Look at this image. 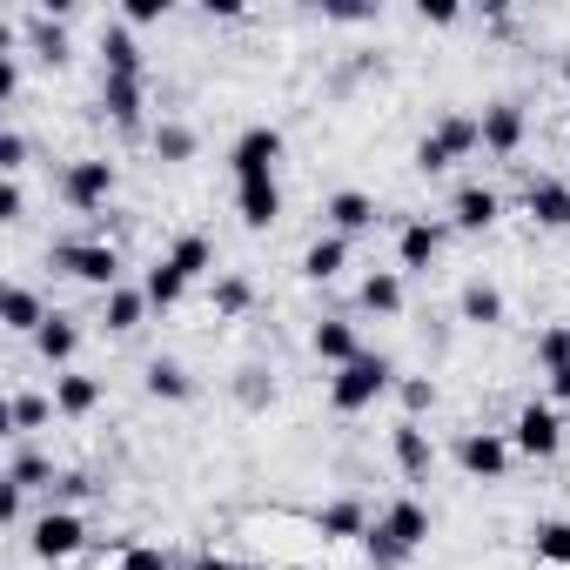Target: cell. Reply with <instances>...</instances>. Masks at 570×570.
Masks as SVG:
<instances>
[{
  "label": "cell",
  "instance_id": "1",
  "mask_svg": "<svg viewBox=\"0 0 570 570\" xmlns=\"http://www.w3.org/2000/svg\"><path fill=\"white\" fill-rule=\"evenodd\" d=\"M390 383H396V370H390L383 356H370V350H363L350 370H336V383H330V403H336L343 416H356V410H370V403H376Z\"/></svg>",
  "mask_w": 570,
  "mask_h": 570
},
{
  "label": "cell",
  "instance_id": "2",
  "mask_svg": "<svg viewBox=\"0 0 570 570\" xmlns=\"http://www.w3.org/2000/svg\"><path fill=\"white\" fill-rule=\"evenodd\" d=\"M55 268H68L75 282H95V289H121L115 242H55Z\"/></svg>",
  "mask_w": 570,
  "mask_h": 570
},
{
  "label": "cell",
  "instance_id": "3",
  "mask_svg": "<svg viewBox=\"0 0 570 570\" xmlns=\"http://www.w3.org/2000/svg\"><path fill=\"white\" fill-rule=\"evenodd\" d=\"M28 543H35V557H41V563H61V557H75V550L88 543V530H81V517H75V510H48V517H35Z\"/></svg>",
  "mask_w": 570,
  "mask_h": 570
},
{
  "label": "cell",
  "instance_id": "4",
  "mask_svg": "<svg viewBox=\"0 0 570 570\" xmlns=\"http://www.w3.org/2000/svg\"><path fill=\"white\" fill-rule=\"evenodd\" d=\"M510 443H517L523 456H557V450H563V423H557V410H543V403H523V410H517V430H510Z\"/></svg>",
  "mask_w": 570,
  "mask_h": 570
},
{
  "label": "cell",
  "instance_id": "5",
  "mask_svg": "<svg viewBox=\"0 0 570 570\" xmlns=\"http://www.w3.org/2000/svg\"><path fill=\"white\" fill-rule=\"evenodd\" d=\"M510 436H497V430H470L463 443H456V463L470 470V476H483V483H497L503 470H510Z\"/></svg>",
  "mask_w": 570,
  "mask_h": 570
},
{
  "label": "cell",
  "instance_id": "6",
  "mask_svg": "<svg viewBox=\"0 0 570 570\" xmlns=\"http://www.w3.org/2000/svg\"><path fill=\"white\" fill-rule=\"evenodd\" d=\"M275 161H282V128H248L235 141V181H262L275 175Z\"/></svg>",
  "mask_w": 570,
  "mask_h": 570
},
{
  "label": "cell",
  "instance_id": "7",
  "mask_svg": "<svg viewBox=\"0 0 570 570\" xmlns=\"http://www.w3.org/2000/svg\"><path fill=\"white\" fill-rule=\"evenodd\" d=\"M61 195H68V208H101L115 195V161H75L61 175Z\"/></svg>",
  "mask_w": 570,
  "mask_h": 570
},
{
  "label": "cell",
  "instance_id": "8",
  "mask_svg": "<svg viewBox=\"0 0 570 570\" xmlns=\"http://www.w3.org/2000/svg\"><path fill=\"white\" fill-rule=\"evenodd\" d=\"M476 128H483V148H490V155H517V148H523V108H517V101H490V108L476 115Z\"/></svg>",
  "mask_w": 570,
  "mask_h": 570
},
{
  "label": "cell",
  "instance_id": "9",
  "mask_svg": "<svg viewBox=\"0 0 570 570\" xmlns=\"http://www.w3.org/2000/svg\"><path fill=\"white\" fill-rule=\"evenodd\" d=\"M235 208H242L248 228H275V222H282V188H275V175H262V181H235Z\"/></svg>",
  "mask_w": 570,
  "mask_h": 570
},
{
  "label": "cell",
  "instance_id": "10",
  "mask_svg": "<svg viewBox=\"0 0 570 570\" xmlns=\"http://www.w3.org/2000/svg\"><path fill=\"white\" fill-rule=\"evenodd\" d=\"M376 523H383V530H390V537H396V543H403L410 557H416V550L430 543V510H423L416 497H396V503H390V510H383Z\"/></svg>",
  "mask_w": 570,
  "mask_h": 570
},
{
  "label": "cell",
  "instance_id": "11",
  "mask_svg": "<svg viewBox=\"0 0 570 570\" xmlns=\"http://www.w3.org/2000/svg\"><path fill=\"white\" fill-rule=\"evenodd\" d=\"M101 108L115 115V128H141V81L135 75H101Z\"/></svg>",
  "mask_w": 570,
  "mask_h": 570
},
{
  "label": "cell",
  "instance_id": "12",
  "mask_svg": "<svg viewBox=\"0 0 570 570\" xmlns=\"http://www.w3.org/2000/svg\"><path fill=\"white\" fill-rule=\"evenodd\" d=\"M497 215H503V202H497V188H476V181H470V188H456V202H450V222H456L463 235H476V228H490Z\"/></svg>",
  "mask_w": 570,
  "mask_h": 570
},
{
  "label": "cell",
  "instance_id": "13",
  "mask_svg": "<svg viewBox=\"0 0 570 570\" xmlns=\"http://www.w3.org/2000/svg\"><path fill=\"white\" fill-rule=\"evenodd\" d=\"M323 215L336 222V235H343V242H350V235H363V228H376V202H370L363 188H336Z\"/></svg>",
  "mask_w": 570,
  "mask_h": 570
},
{
  "label": "cell",
  "instance_id": "14",
  "mask_svg": "<svg viewBox=\"0 0 570 570\" xmlns=\"http://www.w3.org/2000/svg\"><path fill=\"white\" fill-rule=\"evenodd\" d=\"M443 222H403V235H396V255H403V268H430L436 255H443Z\"/></svg>",
  "mask_w": 570,
  "mask_h": 570
},
{
  "label": "cell",
  "instance_id": "15",
  "mask_svg": "<svg viewBox=\"0 0 570 570\" xmlns=\"http://www.w3.org/2000/svg\"><path fill=\"white\" fill-rule=\"evenodd\" d=\"M356 303H363L370 316H396V309H403V275H396V268H376V275H363Z\"/></svg>",
  "mask_w": 570,
  "mask_h": 570
},
{
  "label": "cell",
  "instance_id": "16",
  "mask_svg": "<svg viewBox=\"0 0 570 570\" xmlns=\"http://www.w3.org/2000/svg\"><path fill=\"white\" fill-rule=\"evenodd\" d=\"M316 530H323V537H370V510H363L356 497H336V503L316 510Z\"/></svg>",
  "mask_w": 570,
  "mask_h": 570
},
{
  "label": "cell",
  "instance_id": "17",
  "mask_svg": "<svg viewBox=\"0 0 570 570\" xmlns=\"http://www.w3.org/2000/svg\"><path fill=\"white\" fill-rule=\"evenodd\" d=\"M309 343H316V356H323V363H336V370H350V363L363 356V343H356V330H350V323H316V336H309Z\"/></svg>",
  "mask_w": 570,
  "mask_h": 570
},
{
  "label": "cell",
  "instance_id": "18",
  "mask_svg": "<svg viewBox=\"0 0 570 570\" xmlns=\"http://www.w3.org/2000/svg\"><path fill=\"white\" fill-rule=\"evenodd\" d=\"M530 215L543 228H570V181H530Z\"/></svg>",
  "mask_w": 570,
  "mask_h": 570
},
{
  "label": "cell",
  "instance_id": "19",
  "mask_svg": "<svg viewBox=\"0 0 570 570\" xmlns=\"http://www.w3.org/2000/svg\"><path fill=\"white\" fill-rule=\"evenodd\" d=\"M456 309H463V323H476V330L503 323V296L490 289V282H463V296H456Z\"/></svg>",
  "mask_w": 570,
  "mask_h": 570
},
{
  "label": "cell",
  "instance_id": "20",
  "mask_svg": "<svg viewBox=\"0 0 570 570\" xmlns=\"http://www.w3.org/2000/svg\"><path fill=\"white\" fill-rule=\"evenodd\" d=\"M141 289H148V303H155V309H175V303L188 296V275H181V268L161 255V262L148 268V282H141Z\"/></svg>",
  "mask_w": 570,
  "mask_h": 570
},
{
  "label": "cell",
  "instance_id": "21",
  "mask_svg": "<svg viewBox=\"0 0 570 570\" xmlns=\"http://www.w3.org/2000/svg\"><path fill=\"white\" fill-rule=\"evenodd\" d=\"M155 303H148V289H108V330L115 336H128V330H141V316H148Z\"/></svg>",
  "mask_w": 570,
  "mask_h": 570
},
{
  "label": "cell",
  "instance_id": "22",
  "mask_svg": "<svg viewBox=\"0 0 570 570\" xmlns=\"http://www.w3.org/2000/svg\"><path fill=\"white\" fill-rule=\"evenodd\" d=\"M35 350H41L48 363H68V356L81 350V330H75V316H48V323H41V336H35Z\"/></svg>",
  "mask_w": 570,
  "mask_h": 570
},
{
  "label": "cell",
  "instance_id": "23",
  "mask_svg": "<svg viewBox=\"0 0 570 570\" xmlns=\"http://www.w3.org/2000/svg\"><path fill=\"white\" fill-rule=\"evenodd\" d=\"M101 55H108V75H135L141 81V48L128 28H101Z\"/></svg>",
  "mask_w": 570,
  "mask_h": 570
},
{
  "label": "cell",
  "instance_id": "24",
  "mask_svg": "<svg viewBox=\"0 0 570 570\" xmlns=\"http://www.w3.org/2000/svg\"><path fill=\"white\" fill-rule=\"evenodd\" d=\"M343 262H350V242H343V235H323V242L303 255V275H309V282H330V275H343Z\"/></svg>",
  "mask_w": 570,
  "mask_h": 570
},
{
  "label": "cell",
  "instance_id": "25",
  "mask_svg": "<svg viewBox=\"0 0 570 570\" xmlns=\"http://www.w3.org/2000/svg\"><path fill=\"white\" fill-rule=\"evenodd\" d=\"M95 403H101V383H95V376H61V383H55V410H61V416H88Z\"/></svg>",
  "mask_w": 570,
  "mask_h": 570
},
{
  "label": "cell",
  "instance_id": "26",
  "mask_svg": "<svg viewBox=\"0 0 570 570\" xmlns=\"http://www.w3.org/2000/svg\"><path fill=\"white\" fill-rule=\"evenodd\" d=\"M390 443H396V463H403V476H430V463H436V456H430V436H423L416 423H403Z\"/></svg>",
  "mask_w": 570,
  "mask_h": 570
},
{
  "label": "cell",
  "instance_id": "27",
  "mask_svg": "<svg viewBox=\"0 0 570 570\" xmlns=\"http://www.w3.org/2000/svg\"><path fill=\"white\" fill-rule=\"evenodd\" d=\"M41 323H48V309H41V296L35 289H8V330H21V336H41Z\"/></svg>",
  "mask_w": 570,
  "mask_h": 570
},
{
  "label": "cell",
  "instance_id": "28",
  "mask_svg": "<svg viewBox=\"0 0 570 570\" xmlns=\"http://www.w3.org/2000/svg\"><path fill=\"white\" fill-rule=\"evenodd\" d=\"M436 141H443V155L456 161V155H470V148H483V128H476L470 115H443V121H436Z\"/></svg>",
  "mask_w": 570,
  "mask_h": 570
},
{
  "label": "cell",
  "instance_id": "29",
  "mask_svg": "<svg viewBox=\"0 0 570 570\" xmlns=\"http://www.w3.org/2000/svg\"><path fill=\"white\" fill-rule=\"evenodd\" d=\"M148 396H161V403H188L195 383H188L181 363H148Z\"/></svg>",
  "mask_w": 570,
  "mask_h": 570
},
{
  "label": "cell",
  "instance_id": "30",
  "mask_svg": "<svg viewBox=\"0 0 570 570\" xmlns=\"http://www.w3.org/2000/svg\"><path fill=\"white\" fill-rule=\"evenodd\" d=\"M168 262H175V268H181V275L195 282V275H202V268L215 262V248H208V235H181V242L168 248Z\"/></svg>",
  "mask_w": 570,
  "mask_h": 570
},
{
  "label": "cell",
  "instance_id": "31",
  "mask_svg": "<svg viewBox=\"0 0 570 570\" xmlns=\"http://www.w3.org/2000/svg\"><path fill=\"white\" fill-rule=\"evenodd\" d=\"M48 416H55V403H48V396H35V390H21V396L8 403V430H41Z\"/></svg>",
  "mask_w": 570,
  "mask_h": 570
},
{
  "label": "cell",
  "instance_id": "32",
  "mask_svg": "<svg viewBox=\"0 0 570 570\" xmlns=\"http://www.w3.org/2000/svg\"><path fill=\"white\" fill-rule=\"evenodd\" d=\"M363 550H370V563H376V570H403V563H410V550H403V543H396V537H390L383 523H370Z\"/></svg>",
  "mask_w": 570,
  "mask_h": 570
},
{
  "label": "cell",
  "instance_id": "33",
  "mask_svg": "<svg viewBox=\"0 0 570 570\" xmlns=\"http://www.w3.org/2000/svg\"><path fill=\"white\" fill-rule=\"evenodd\" d=\"M537 363L557 376V370H570V323H550L543 336H537Z\"/></svg>",
  "mask_w": 570,
  "mask_h": 570
},
{
  "label": "cell",
  "instance_id": "34",
  "mask_svg": "<svg viewBox=\"0 0 570 570\" xmlns=\"http://www.w3.org/2000/svg\"><path fill=\"white\" fill-rule=\"evenodd\" d=\"M530 537H537V557H543V563L570 570V523H537Z\"/></svg>",
  "mask_w": 570,
  "mask_h": 570
},
{
  "label": "cell",
  "instance_id": "35",
  "mask_svg": "<svg viewBox=\"0 0 570 570\" xmlns=\"http://www.w3.org/2000/svg\"><path fill=\"white\" fill-rule=\"evenodd\" d=\"M155 155H161V161H188V155H195V128L161 121V128H155Z\"/></svg>",
  "mask_w": 570,
  "mask_h": 570
},
{
  "label": "cell",
  "instance_id": "36",
  "mask_svg": "<svg viewBox=\"0 0 570 570\" xmlns=\"http://www.w3.org/2000/svg\"><path fill=\"white\" fill-rule=\"evenodd\" d=\"M396 396H403V410H410V423H416L423 410H436V383H430V376H410V383H403Z\"/></svg>",
  "mask_w": 570,
  "mask_h": 570
},
{
  "label": "cell",
  "instance_id": "37",
  "mask_svg": "<svg viewBox=\"0 0 570 570\" xmlns=\"http://www.w3.org/2000/svg\"><path fill=\"white\" fill-rule=\"evenodd\" d=\"M215 309H222V316H242V309H248V282H242V275H222V282H215Z\"/></svg>",
  "mask_w": 570,
  "mask_h": 570
},
{
  "label": "cell",
  "instance_id": "38",
  "mask_svg": "<svg viewBox=\"0 0 570 570\" xmlns=\"http://www.w3.org/2000/svg\"><path fill=\"white\" fill-rule=\"evenodd\" d=\"M35 55L61 68V61H68V35H61V28H48V21H35Z\"/></svg>",
  "mask_w": 570,
  "mask_h": 570
},
{
  "label": "cell",
  "instance_id": "39",
  "mask_svg": "<svg viewBox=\"0 0 570 570\" xmlns=\"http://www.w3.org/2000/svg\"><path fill=\"white\" fill-rule=\"evenodd\" d=\"M0 168H8V181H14V175L28 168V135H14V128L0 135Z\"/></svg>",
  "mask_w": 570,
  "mask_h": 570
},
{
  "label": "cell",
  "instance_id": "40",
  "mask_svg": "<svg viewBox=\"0 0 570 570\" xmlns=\"http://www.w3.org/2000/svg\"><path fill=\"white\" fill-rule=\"evenodd\" d=\"M41 476H55V463H48V456H21V463L8 470V483H21V490H35Z\"/></svg>",
  "mask_w": 570,
  "mask_h": 570
},
{
  "label": "cell",
  "instance_id": "41",
  "mask_svg": "<svg viewBox=\"0 0 570 570\" xmlns=\"http://www.w3.org/2000/svg\"><path fill=\"white\" fill-rule=\"evenodd\" d=\"M121 570H168V550H155V543H135V550H121Z\"/></svg>",
  "mask_w": 570,
  "mask_h": 570
},
{
  "label": "cell",
  "instance_id": "42",
  "mask_svg": "<svg viewBox=\"0 0 570 570\" xmlns=\"http://www.w3.org/2000/svg\"><path fill=\"white\" fill-rule=\"evenodd\" d=\"M416 168H423V175H443V168H450V155H443V141H436V135H423V141H416Z\"/></svg>",
  "mask_w": 570,
  "mask_h": 570
},
{
  "label": "cell",
  "instance_id": "43",
  "mask_svg": "<svg viewBox=\"0 0 570 570\" xmlns=\"http://www.w3.org/2000/svg\"><path fill=\"white\" fill-rule=\"evenodd\" d=\"M161 14H168V0H128V28H148Z\"/></svg>",
  "mask_w": 570,
  "mask_h": 570
},
{
  "label": "cell",
  "instance_id": "44",
  "mask_svg": "<svg viewBox=\"0 0 570 570\" xmlns=\"http://www.w3.org/2000/svg\"><path fill=\"white\" fill-rule=\"evenodd\" d=\"M21 181H0V222H21Z\"/></svg>",
  "mask_w": 570,
  "mask_h": 570
},
{
  "label": "cell",
  "instance_id": "45",
  "mask_svg": "<svg viewBox=\"0 0 570 570\" xmlns=\"http://www.w3.org/2000/svg\"><path fill=\"white\" fill-rule=\"evenodd\" d=\"M0 523H21V483H0Z\"/></svg>",
  "mask_w": 570,
  "mask_h": 570
},
{
  "label": "cell",
  "instance_id": "46",
  "mask_svg": "<svg viewBox=\"0 0 570 570\" xmlns=\"http://www.w3.org/2000/svg\"><path fill=\"white\" fill-rule=\"evenodd\" d=\"M423 21H436V28H450V21H456V8H450V0H423Z\"/></svg>",
  "mask_w": 570,
  "mask_h": 570
},
{
  "label": "cell",
  "instance_id": "47",
  "mask_svg": "<svg viewBox=\"0 0 570 570\" xmlns=\"http://www.w3.org/2000/svg\"><path fill=\"white\" fill-rule=\"evenodd\" d=\"M188 570H242V563H228V557H195Z\"/></svg>",
  "mask_w": 570,
  "mask_h": 570
},
{
  "label": "cell",
  "instance_id": "48",
  "mask_svg": "<svg viewBox=\"0 0 570 570\" xmlns=\"http://www.w3.org/2000/svg\"><path fill=\"white\" fill-rule=\"evenodd\" d=\"M550 390H557V403H570V370H557V376H550Z\"/></svg>",
  "mask_w": 570,
  "mask_h": 570
},
{
  "label": "cell",
  "instance_id": "49",
  "mask_svg": "<svg viewBox=\"0 0 570 570\" xmlns=\"http://www.w3.org/2000/svg\"><path fill=\"white\" fill-rule=\"evenodd\" d=\"M563 88H570V55H563Z\"/></svg>",
  "mask_w": 570,
  "mask_h": 570
}]
</instances>
